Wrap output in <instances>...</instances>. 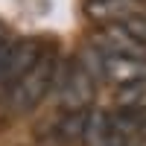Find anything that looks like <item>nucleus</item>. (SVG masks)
Returning <instances> with one entry per match:
<instances>
[{
    "label": "nucleus",
    "instance_id": "423d86ee",
    "mask_svg": "<svg viewBox=\"0 0 146 146\" xmlns=\"http://www.w3.org/2000/svg\"><path fill=\"white\" fill-rule=\"evenodd\" d=\"M91 111H64L53 126V143L58 146H79L85 143V131H88Z\"/></svg>",
    "mask_w": 146,
    "mask_h": 146
},
{
    "label": "nucleus",
    "instance_id": "f257e3e1",
    "mask_svg": "<svg viewBox=\"0 0 146 146\" xmlns=\"http://www.w3.org/2000/svg\"><path fill=\"white\" fill-rule=\"evenodd\" d=\"M56 73H58V56H56L53 50H50V53L44 50V56L38 58V64H35L21 82H15L12 88H6V102H9V108H12V111H18V114L32 111V108L50 94L53 82H56Z\"/></svg>",
    "mask_w": 146,
    "mask_h": 146
},
{
    "label": "nucleus",
    "instance_id": "39448f33",
    "mask_svg": "<svg viewBox=\"0 0 146 146\" xmlns=\"http://www.w3.org/2000/svg\"><path fill=\"white\" fill-rule=\"evenodd\" d=\"M85 12L91 21L102 23V27H117V23H126L135 15H143L146 3L143 0H88Z\"/></svg>",
    "mask_w": 146,
    "mask_h": 146
},
{
    "label": "nucleus",
    "instance_id": "6e6552de",
    "mask_svg": "<svg viewBox=\"0 0 146 146\" xmlns=\"http://www.w3.org/2000/svg\"><path fill=\"white\" fill-rule=\"evenodd\" d=\"M120 27H123V29H126V32H129L137 44H143V47H146V12H143V15L129 18L126 23H120Z\"/></svg>",
    "mask_w": 146,
    "mask_h": 146
},
{
    "label": "nucleus",
    "instance_id": "7ed1b4c3",
    "mask_svg": "<svg viewBox=\"0 0 146 146\" xmlns=\"http://www.w3.org/2000/svg\"><path fill=\"white\" fill-rule=\"evenodd\" d=\"M96 56V76H102L111 85H131V82H143L146 79V56Z\"/></svg>",
    "mask_w": 146,
    "mask_h": 146
},
{
    "label": "nucleus",
    "instance_id": "1a4fd4ad",
    "mask_svg": "<svg viewBox=\"0 0 146 146\" xmlns=\"http://www.w3.org/2000/svg\"><path fill=\"white\" fill-rule=\"evenodd\" d=\"M6 44H9V29L3 27V23H0V50H3Z\"/></svg>",
    "mask_w": 146,
    "mask_h": 146
},
{
    "label": "nucleus",
    "instance_id": "0eeeda50",
    "mask_svg": "<svg viewBox=\"0 0 146 146\" xmlns=\"http://www.w3.org/2000/svg\"><path fill=\"white\" fill-rule=\"evenodd\" d=\"M114 102L120 111H146V79L131 82V85H120L114 94Z\"/></svg>",
    "mask_w": 146,
    "mask_h": 146
},
{
    "label": "nucleus",
    "instance_id": "f03ea898",
    "mask_svg": "<svg viewBox=\"0 0 146 146\" xmlns=\"http://www.w3.org/2000/svg\"><path fill=\"white\" fill-rule=\"evenodd\" d=\"M96 96V82L94 70L76 58L64 67V79L58 85V102L64 111H91V102Z\"/></svg>",
    "mask_w": 146,
    "mask_h": 146
},
{
    "label": "nucleus",
    "instance_id": "9d476101",
    "mask_svg": "<svg viewBox=\"0 0 146 146\" xmlns=\"http://www.w3.org/2000/svg\"><path fill=\"white\" fill-rule=\"evenodd\" d=\"M123 146H146V140H140V137H126Z\"/></svg>",
    "mask_w": 146,
    "mask_h": 146
},
{
    "label": "nucleus",
    "instance_id": "20e7f679",
    "mask_svg": "<svg viewBox=\"0 0 146 146\" xmlns=\"http://www.w3.org/2000/svg\"><path fill=\"white\" fill-rule=\"evenodd\" d=\"M41 56H44L41 41H35V38L12 41L9 56H6V64H3V73H0V85H3V88H12L15 82H21L35 64H38Z\"/></svg>",
    "mask_w": 146,
    "mask_h": 146
}]
</instances>
